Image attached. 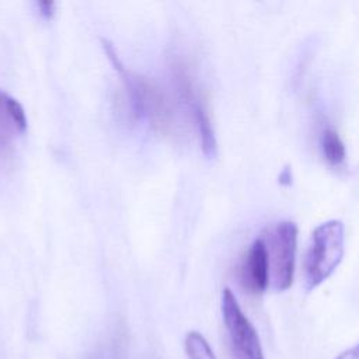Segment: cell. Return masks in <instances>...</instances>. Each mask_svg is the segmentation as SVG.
<instances>
[{"mask_svg":"<svg viewBox=\"0 0 359 359\" xmlns=\"http://www.w3.org/2000/svg\"><path fill=\"white\" fill-rule=\"evenodd\" d=\"M102 48L125 88L128 114L133 121L146 119L156 130H168L172 123L171 109L164 94L147 79L128 70L119 60L114 45L101 39Z\"/></svg>","mask_w":359,"mask_h":359,"instance_id":"1","label":"cell"},{"mask_svg":"<svg viewBox=\"0 0 359 359\" xmlns=\"http://www.w3.org/2000/svg\"><path fill=\"white\" fill-rule=\"evenodd\" d=\"M344 234L345 229L341 220H328L314 229L304 257L307 290L323 283L339 265L344 255Z\"/></svg>","mask_w":359,"mask_h":359,"instance_id":"2","label":"cell"},{"mask_svg":"<svg viewBox=\"0 0 359 359\" xmlns=\"http://www.w3.org/2000/svg\"><path fill=\"white\" fill-rule=\"evenodd\" d=\"M264 244L268 255L269 282L275 290H286L293 282L297 226L290 220L276 223Z\"/></svg>","mask_w":359,"mask_h":359,"instance_id":"3","label":"cell"},{"mask_svg":"<svg viewBox=\"0 0 359 359\" xmlns=\"http://www.w3.org/2000/svg\"><path fill=\"white\" fill-rule=\"evenodd\" d=\"M220 310L234 359H264L259 337L229 287L222 292Z\"/></svg>","mask_w":359,"mask_h":359,"instance_id":"4","label":"cell"},{"mask_svg":"<svg viewBox=\"0 0 359 359\" xmlns=\"http://www.w3.org/2000/svg\"><path fill=\"white\" fill-rule=\"evenodd\" d=\"M241 280L252 293H262L269 285V265L262 238H257L248 248L241 265Z\"/></svg>","mask_w":359,"mask_h":359,"instance_id":"5","label":"cell"},{"mask_svg":"<svg viewBox=\"0 0 359 359\" xmlns=\"http://www.w3.org/2000/svg\"><path fill=\"white\" fill-rule=\"evenodd\" d=\"M27 116L22 105L0 90V144H7L13 135L24 133Z\"/></svg>","mask_w":359,"mask_h":359,"instance_id":"6","label":"cell"},{"mask_svg":"<svg viewBox=\"0 0 359 359\" xmlns=\"http://www.w3.org/2000/svg\"><path fill=\"white\" fill-rule=\"evenodd\" d=\"M320 147L325 161L330 165H339L345 160V146L334 129H324L320 137Z\"/></svg>","mask_w":359,"mask_h":359,"instance_id":"7","label":"cell"},{"mask_svg":"<svg viewBox=\"0 0 359 359\" xmlns=\"http://www.w3.org/2000/svg\"><path fill=\"white\" fill-rule=\"evenodd\" d=\"M184 348L189 359H217L206 338L198 331H189L187 334Z\"/></svg>","mask_w":359,"mask_h":359,"instance_id":"8","label":"cell"},{"mask_svg":"<svg viewBox=\"0 0 359 359\" xmlns=\"http://www.w3.org/2000/svg\"><path fill=\"white\" fill-rule=\"evenodd\" d=\"M38 8H39V14L43 18L49 20V18H52V15L55 13V3L53 1H39Z\"/></svg>","mask_w":359,"mask_h":359,"instance_id":"9","label":"cell"},{"mask_svg":"<svg viewBox=\"0 0 359 359\" xmlns=\"http://www.w3.org/2000/svg\"><path fill=\"white\" fill-rule=\"evenodd\" d=\"M335 359H358V346H352L341 352Z\"/></svg>","mask_w":359,"mask_h":359,"instance_id":"10","label":"cell"},{"mask_svg":"<svg viewBox=\"0 0 359 359\" xmlns=\"http://www.w3.org/2000/svg\"><path fill=\"white\" fill-rule=\"evenodd\" d=\"M279 182L282 184V185H289V184H292V172H290V168H283L282 170V172H280V175H279Z\"/></svg>","mask_w":359,"mask_h":359,"instance_id":"11","label":"cell"}]
</instances>
